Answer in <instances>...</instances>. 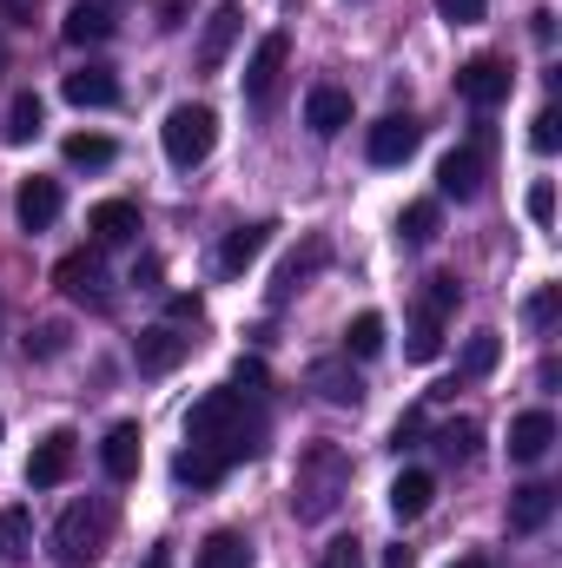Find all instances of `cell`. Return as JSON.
Returning <instances> with one entry per match:
<instances>
[{"label":"cell","instance_id":"22","mask_svg":"<svg viewBox=\"0 0 562 568\" xmlns=\"http://www.w3.org/2000/svg\"><path fill=\"white\" fill-rule=\"evenodd\" d=\"M113 33V13L100 7V0H80V7H67V20H60V40L67 47H100Z\"/></svg>","mask_w":562,"mask_h":568},{"label":"cell","instance_id":"12","mask_svg":"<svg viewBox=\"0 0 562 568\" xmlns=\"http://www.w3.org/2000/svg\"><path fill=\"white\" fill-rule=\"evenodd\" d=\"M436 192H443V199H476V192H483V145H456V152H443V165H436Z\"/></svg>","mask_w":562,"mask_h":568},{"label":"cell","instance_id":"34","mask_svg":"<svg viewBox=\"0 0 562 568\" xmlns=\"http://www.w3.org/2000/svg\"><path fill=\"white\" fill-rule=\"evenodd\" d=\"M456 297H463L456 278H443V272H436V278H423V317H450V311H456Z\"/></svg>","mask_w":562,"mask_h":568},{"label":"cell","instance_id":"32","mask_svg":"<svg viewBox=\"0 0 562 568\" xmlns=\"http://www.w3.org/2000/svg\"><path fill=\"white\" fill-rule=\"evenodd\" d=\"M172 476H179V483H192V489H212V483L225 476V463H212L205 449H179V463H172Z\"/></svg>","mask_w":562,"mask_h":568},{"label":"cell","instance_id":"17","mask_svg":"<svg viewBox=\"0 0 562 568\" xmlns=\"http://www.w3.org/2000/svg\"><path fill=\"white\" fill-rule=\"evenodd\" d=\"M60 205H67V199H60V179H27L20 199H13V212H20L27 232H47V225L60 219Z\"/></svg>","mask_w":562,"mask_h":568},{"label":"cell","instance_id":"33","mask_svg":"<svg viewBox=\"0 0 562 568\" xmlns=\"http://www.w3.org/2000/svg\"><path fill=\"white\" fill-rule=\"evenodd\" d=\"M318 265H324V245H304V258H291V265H284V272H279V284H272V304H284V297H291L298 284L311 278Z\"/></svg>","mask_w":562,"mask_h":568},{"label":"cell","instance_id":"8","mask_svg":"<svg viewBox=\"0 0 562 568\" xmlns=\"http://www.w3.org/2000/svg\"><path fill=\"white\" fill-rule=\"evenodd\" d=\"M53 284H60L73 304H107V265H100V245L67 252V258L53 265Z\"/></svg>","mask_w":562,"mask_h":568},{"label":"cell","instance_id":"13","mask_svg":"<svg viewBox=\"0 0 562 568\" xmlns=\"http://www.w3.org/2000/svg\"><path fill=\"white\" fill-rule=\"evenodd\" d=\"M87 232H93L100 252H107V245H127V239H140V205H133V199H100V205L87 212Z\"/></svg>","mask_w":562,"mask_h":568},{"label":"cell","instance_id":"10","mask_svg":"<svg viewBox=\"0 0 562 568\" xmlns=\"http://www.w3.org/2000/svg\"><path fill=\"white\" fill-rule=\"evenodd\" d=\"M239 27H245V7H239V0H219V7L205 13V33H199V73H219V67H225Z\"/></svg>","mask_w":562,"mask_h":568},{"label":"cell","instance_id":"49","mask_svg":"<svg viewBox=\"0 0 562 568\" xmlns=\"http://www.w3.org/2000/svg\"><path fill=\"white\" fill-rule=\"evenodd\" d=\"M145 568H172V562H165V556H152V562H145Z\"/></svg>","mask_w":562,"mask_h":568},{"label":"cell","instance_id":"1","mask_svg":"<svg viewBox=\"0 0 562 568\" xmlns=\"http://www.w3.org/2000/svg\"><path fill=\"white\" fill-rule=\"evenodd\" d=\"M185 449H205L212 463H245L259 449V417H245V397L239 390H205L192 410H185Z\"/></svg>","mask_w":562,"mask_h":568},{"label":"cell","instance_id":"27","mask_svg":"<svg viewBox=\"0 0 562 568\" xmlns=\"http://www.w3.org/2000/svg\"><path fill=\"white\" fill-rule=\"evenodd\" d=\"M378 351H384V317L378 311H358L344 324V357H378Z\"/></svg>","mask_w":562,"mask_h":568},{"label":"cell","instance_id":"2","mask_svg":"<svg viewBox=\"0 0 562 568\" xmlns=\"http://www.w3.org/2000/svg\"><path fill=\"white\" fill-rule=\"evenodd\" d=\"M344 483H351V463L338 443H311L298 456V476H291V516L298 523H324L338 503H344Z\"/></svg>","mask_w":562,"mask_h":568},{"label":"cell","instance_id":"40","mask_svg":"<svg viewBox=\"0 0 562 568\" xmlns=\"http://www.w3.org/2000/svg\"><path fill=\"white\" fill-rule=\"evenodd\" d=\"M60 351H67V331H60V324H40V331L27 337V357H60Z\"/></svg>","mask_w":562,"mask_h":568},{"label":"cell","instance_id":"21","mask_svg":"<svg viewBox=\"0 0 562 568\" xmlns=\"http://www.w3.org/2000/svg\"><path fill=\"white\" fill-rule=\"evenodd\" d=\"M430 503H436V476H430V469H404V476L391 483V516H398V523L430 516Z\"/></svg>","mask_w":562,"mask_h":568},{"label":"cell","instance_id":"23","mask_svg":"<svg viewBox=\"0 0 562 568\" xmlns=\"http://www.w3.org/2000/svg\"><path fill=\"white\" fill-rule=\"evenodd\" d=\"M60 93H67L73 106H113V100H120V80H113L107 67H80V73L60 80Z\"/></svg>","mask_w":562,"mask_h":568},{"label":"cell","instance_id":"4","mask_svg":"<svg viewBox=\"0 0 562 568\" xmlns=\"http://www.w3.org/2000/svg\"><path fill=\"white\" fill-rule=\"evenodd\" d=\"M107 529H113V516H107L100 503H73V509L60 516V529H53L60 568H93L107 556Z\"/></svg>","mask_w":562,"mask_h":568},{"label":"cell","instance_id":"7","mask_svg":"<svg viewBox=\"0 0 562 568\" xmlns=\"http://www.w3.org/2000/svg\"><path fill=\"white\" fill-rule=\"evenodd\" d=\"M73 456H80V436L73 429H47L27 456V489H60L73 476Z\"/></svg>","mask_w":562,"mask_h":568},{"label":"cell","instance_id":"9","mask_svg":"<svg viewBox=\"0 0 562 568\" xmlns=\"http://www.w3.org/2000/svg\"><path fill=\"white\" fill-rule=\"evenodd\" d=\"M192 357V337L179 331V324H152L140 331V344H133V364H140L145 377H165V371H179Z\"/></svg>","mask_w":562,"mask_h":568},{"label":"cell","instance_id":"28","mask_svg":"<svg viewBox=\"0 0 562 568\" xmlns=\"http://www.w3.org/2000/svg\"><path fill=\"white\" fill-rule=\"evenodd\" d=\"M40 120H47V106H40V93H20V100L7 106V126H0V133H7V145H27L33 133H40Z\"/></svg>","mask_w":562,"mask_h":568},{"label":"cell","instance_id":"16","mask_svg":"<svg viewBox=\"0 0 562 568\" xmlns=\"http://www.w3.org/2000/svg\"><path fill=\"white\" fill-rule=\"evenodd\" d=\"M550 443H556V417H550V410H523V417L510 424V463H543Z\"/></svg>","mask_w":562,"mask_h":568},{"label":"cell","instance_id":"31","mask_svg":"<svg viewBox=\"0 0 562 568\" xmlns=\"http://www.w3.org/2000/svg\"><path fill=\"white\" fill-rule=\"evenodd\" d=\"M476 436H483V429L470 424V417H456V424L436 429V456H450V463H470V456H476Z\"/></svg>","mask_w":562,"mask_h":568},{"label":"cell","instance_id":"44","mask_svg":"<svg viewBox=\"0 0 562 568\" xmlns=\"http://www.w3.org/2000/svg\"><path fill=\"white\" fill-rule=\"evenodd\" d=\"M418 436H423V417H418V410H404V417H398V429H391V443H398V449H411Z\"/></svg>","mask_w":562,"mask_h":568},{"label":"cell","instance_id":"45","mask_svg":"<svg viewBox=\"0 0 562 568\" xmlns=\"http://www.w3.org/2000/svg\"><path fill=\"white\" fill-rule=\"evenodd\" d=\"M530 33L550 47V40H556V13H550V7H536V13H530Z\"/></svg>","mask_w":562,"mask_h":568},{"label":"cell","instance_id":"3","mask_svg":"<svg viewBox=\"0 0 562 568\" xmlns=\"http://www.w3.org/2000/svg\"><path fill=\"white\" fill-rule=\"evenodd\" d=\"M159 145H165V159H172L179 172L205 165V159H212V145H219V113H212V106H199V100L172 106V113H165V126H159Z\"/></svg>","mask_w":562,"mask_h":568},{"label":"cell","instance_id":"41","mask_svg":"<svg viewBox=\"0 0 562 568\" xmlns=\"http://www.w3.org/2000/svg\"><path fill=\"white\" fill-rule=\"evenodd\" d=\"M483 7H490V0H436V13H443L450 27H476V20H483Z\"/></svg>","mask_w":562,"mask_h":568},{"label":"cell","instance_id":"42","mask_svg":"<svg viewBox=\"0 0 562 568\" xmlns=\"http://www.w3.org/2000/svg\"><path fill=\"white\" fill-rule=\"evenodd\" d=\"M556 284H550V291H536V297H530V311H523V317H530V324H536V331H550V324H556Z\"/></svg>","mask_w":562,"mask_h":568},{"label":"cell","instance_id":"15","mask_svg":"<svg viewBox=\"0 0 562 568\" xmlns=\"http://www.w3.org/2000/svg\"><path fill=\"white\" fill-rule=\"evenodd\" d=\"M272 232H279L272 219H259V225H239V232H225V245H219V272H225V278H239L245 265H259V252L272 245Z\"/></svg>","mask_w":562,"mask_h":568},{"label":"cell","instance_id":"35","mask_svg":"<svg viewBox=\"0 0 562 568\" xmlns=\"http://www.w3.org/2000/svg\"><path fill=\"white\" fill-rule=\"evenodd\" d=\"M418 364H430L436 351H443V317H418V331H411V344H404Z\"/></svg>","mask_w":562,"mask_h":568},{"label":"cell","instance_id":"36","mask_svg":"<svg viewBox=\"0 0 562 568\" xmlns=\"http://www.w3.org/2000/svg\"><path fill=\"white\" fill-rule=\"evenodd\" d=\"M530 145H536V152H556L562 145V113L556 106H543V113L530 120Z\"/></svg>","mask_w":562,"mask_h":568},{"label":"cell","instance_id":"37","mask_svg":"<svg viewBox=\"0 0 562 568\" xmlns=\"http://www.w3.org/2000/svg\"><path fill=\"white\" fill-rule=\"evenodd\" d=\"M523 212H530L536 225H556V185H550V179H536V185H530V199H523Z\"/></svg>","mask_w":562,"mask_h":568},{"label":"cell","instance_id":"18","mask_svg":"<svg viewBox=\"0 0 562 568\" xmlns=\"http://www.w3.org/2000/svg\"><path fill=\"white\" fill-rule=\"evenodd\" d=\"M311 390H318L324 404H338V410H358V404H364V384H358V371H351V364H338V357L311 364Z\"/></svg>","mask_w":562,"mask_h":568},{"label":"cell","instance_id":"48","mask_svg":"<svg viewBox=\"0 0 562 568\" xmlns=\"http://www.w3.org/2000/svg\"><path fill=\"white\" fill-rule=\"evenodd\" d=\"M450 568H490V562L483 556H463V562H450Z\"/></svg>","mask_w":562,"mask_h":568},{"label":"cell","instance_id":"20","mask_svg":"<svg viewBox=\"0 0 562 568\" xmlns=\"http://www.w3.org/2000/svg\"><path fill=\"white\" fill-rule=\"evenodd\" d=\"M550 516H556V489H550V483H523V489L510 496V529H516V536H536Z\"/></svg>","mask_w":562,"mask_h":568},{"label":"cell","instance_id":"50","mask_svg":"<svg viewBox=\"0 0 562 568\" xmlns=\"http://www.w3.org/2000/svg\"><path fill=\"white\" fill-rule=\"evenodd\" d=\"M0 73H7V47H0Z\"/></svg>","mask_w":562,"mask_h":568},{"label":"cell","instance_id":"25","mask_svg":"<svg viewBox=\"0 0 562 568\" xmlns=\"http://www.w3.org/2000/svg\"><path fill=\"white\" fill-rule=\"evenodd\" d=\"M199 568H252V542L239 529H212L199 542Z\"/></svg>","mask_w":562,"mask_h":568},{"label":"cell","instance_id":"29","mask_svg":"<svg viewBox=\"0 0 562 568\" xmlns=\"http://www.w3.org/2000/svg\"><path fill=\"white\" fill-rule=\"evenodd\" d=\"M503 364V337L496 331H470V344H463V377H490Z\"/></svg>","mask_w":562,"mask_h":568},{"label":"cell","instance_id":"19","mask_svg":"<svg viewBox=\"0 0 562 568\" xmlns=\"http://www.w3.org/2000/svg\"><path fill=\"white\" fill-rule=\"evenodd\" d=\"M140 449H145L140 424H113V429H107V443H100L107 476H113V483H133V476H140Z\"/></svg>","mask_w":562,"mask_h":568},{"label":"cell","instance_id":"26","mask_svg":"<svg viewBox=\"0 0 562 568\" xmlns=\"http://www.w3.org/2000/svg\"><path fill=\"white\" fill-rule=\"evenodd\" d=\"M67 165H87V172H100V165H113L120 159V145L107 140V133H67Z\"/></svg>","mask_w":562,"mask_h":568},{"label":"cell","instance_id":"38","mask_svg":"<svg viewBox=\"0 0 562 568\" xmlns=\"http://www.w3.org/2000/svg\"><path fill=\"white\" fill-rule=\"evenodd\" d=\"M318 568H364V542H358V536H338V542L318 556Z\"/></svg>","mask_w":562,"mask_h":568},{"label":"cell","instance_id":"5","mask_svg":"<svg viewBox=\"0 0 562 568\" xmlns=\"http://www.w3.org/2000/svg\"><path fill=\"white\" fill-rule=\"evenodd\" d=\"M510 80H516V73H510V60H503V53H476V60H463V67H456V93H463L476 113L503 106V100H510Z\"/></svg>","mask_w":562,"mask_h":568},{"label":"cell","instance_id":"43","mask_svg":"<svg viewBox=\"0 0 562 568\" xmlns=\"http://www.w3.org/2000/svg\"><path fill=\"white\" fill-rule=\"evenodd\" d=\"M165 311H172V324H199V311H205V304H199V291H172V297H165Z\"/></svg>","mask_w":562,"mask_h":568},{"label":"cell","instance_id":"30","mask_svg":"<svg viewBox=\"0 0 562 568\" xmlns=\"http://www.w3.org/2000/svg\"><path fill=\"white\" fill-rule=\"evenodd\" d=\"M436 225H443V212H436L430 199H418V205H404L398 239H404V245H430V239H436Z\"/></svg>","mask_w":562,"mask_h":568},{"label":"cell","instance_id":"46","mask_svg":"<svg viewBox=\"0 0 562 568\" xmlns=\"http://www.w3.org/2000/svg\"><path fill=\"white\" fill-rule=\"evenodd\" d=\"M133 284H145V291H152V284H159V258H140V265H133Z\"/></svg>","mask_w":562,"mask_h":568},{"label":"cell","instance_id":"14","mask_svg":"<svg viewBox=\"0 0 562 568\" xmlns=\"http://www.w3.org/2000/svg\"><path fill=\"white\" fill-rule=\"evenodd\" d=\"M304 126H311L318 140H338V133L351 126V93H344V87H311V93H304Z\"/></svg>","mask_w":562,"mask_h":568},{"label":"cell","instance_id":"47","mask_svg":"<svg viewBox=\"0 0 562 568\" xmlns=\"http://www.w3.org/2000/svg\"><path fill=\"white\" fill-rule=\"evenodd\" d=\"M7 7V20H33V0H0Z\"/></svg>","mask_w":562,"mask_h":568},{"label":"cell","instance_id":"11","mask_svg":"<svg viewBox=\"0 0 562 568\" xmlns=\"http://www.w3.org/2000/svg\"><path fill=\"white\" fill-rule=\"evenodd\" d=\"M418 145H423V126L411 120V113H391V120H378V126H371L364 152H371V165H404Z\"/></svg>","mask_w":562,"mask_h":568},{"label":"cell","instance_id":"24","mask_svg":"<svg viewBox=\"0 0 562 568\" xmlns=\"http://www.w3.org/2000/svg\"><path fill=\"white\" fill-rule=\"evenodd\" d=\"M27 549H33V516H27L20 503H7V509H0V568H20Z\"/></svg>","mask_w":562,"mask_h":568},{"label":"cell","instance_id":"6","mask_svg":"<svg viewBox=\"0 0 562 568\" xmlns=\"http://www.w3.org/2000/svg\"><path fill=\"white\" fill-rule=\"evenodd\" d=\"M284 67H291V40H284V33H265V40L252 47V60H245V100H252L259 113L279 100Z\"/></svg>","mask_w":562,"mask_h":568},{"label":"cell","instance_id":"39","mask_svg":"<svg viewBox=\"0 0 562 568\" xmlns=\"http://www.w3.org/2000/svg\"><path fill=\"white\" fill-rule=\"evenodd\" d=\"M232 390H239V397H259V390H265V364H259V357H239V364H232Z\"/></svg>","mask_w":562,"mask_h":568}]
</instances>
